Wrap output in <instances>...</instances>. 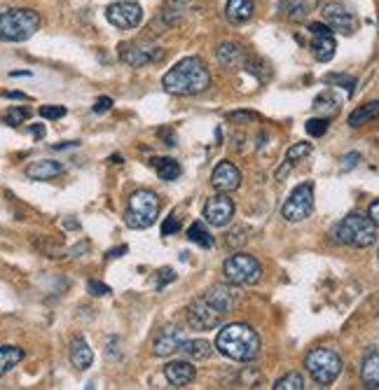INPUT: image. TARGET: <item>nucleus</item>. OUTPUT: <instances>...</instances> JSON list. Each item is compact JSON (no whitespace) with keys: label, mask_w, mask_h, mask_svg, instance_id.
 I'll list each match as a JSON object with an SVG mask.
<instances>
[{"label":"nucleus","mask_w":379,"mask_h":390,"mask_svg":"<svg viewBox=\"0 0 379 390\" xmlns=\"http://www.w3.org/2000/svg\"><path fill=\"white\" fill-rule=\"evenodd\" d=\"M162 87L176 96H197L211 87V73L199 56H185L162 78Z\"/></svg>","instance_id":"1"},{"label":"nucleus","mask_w":379,"mask_h":390,"mask_svg":"<svg viewBox=\"0 0 379 390\" xmlns=\"http://www.w3.org/2000/svg\"><path fill=\"white\" fill-rule=\"evenodd\" d=\"M216 348L218 353H222L229 360L251 362L260 353V337L246 322H232V325H225L218 332Z\"/></svg>","instance_id":"2"},{"label":"nucleus","mask_w":379,"mask_h":390,"mask_svg":"<svg viewBox=\"0 0 379 390\" xmlns=\"http://www.w3.org/2000/svg\"><path fill=\"white\" fill-rule=\"evenodd\" d=\"M40 28V14L31 7H3L0 10V40L24 43Z\"/></svg>","instance_id":"3"},{"label":"nucleus","mask_w":379,"mask_h":390,"mask_svg":"<svg viewBox=\"0 0 379 390\" xmlns=\"http://www.w3.org/2000/svg\"><path fill=\"white\" fill-rule=\"evenodd\" d=\"M160 215V199L152 189H136L129 196L125 222L129 229H147L155 225Z\"/></svg>","instance_id":"4"},{"label":"nucleus","mask_w":379,"mask_h":390,"mask_svg":"<svg viewBox=\"0 0 379 390\" xmlns=\"http://www.w3.org/2000/svg\"><path fill=\"white\" fill-rule=\"evenodd\" d=\"M335 238L351 248H370L377 238V227L368 215L349 213L340 225L335 227Z\"/></svg>","instance_id":"5"},{"label":"nucleus","mask_w":379,"mask_h":390,"mask_svg":"<svg viewBox=\"0 0 379 390\" xmlns=\"http://www.w3.org/2000/svg\"><path fill=\"white\" fill-rule=\"evenodd\" d=\"M304 367H307V371L316 384L331 386L333 381H337V376L342 374V358H340V353L333 351V348L318 346V348H311L307 353Z\"/></svg>","instance_id":"6"},{"label":"nucleus","mask_w":379,"mask_h":390,"mask_svg":"<svg viewBox=\"0 0 379 390\" xmlns=\"http://www.w3.org/2000/svg\"><path fill=\"white\" fill-rule=\"evenodd\" d=\"M222 273L232 285H255L262 278V264L253 255L237 253L225 260Z\"/></svg>","instance_id":"7"},{"label":"nucleus","mask_w":379,"mask_h":390,"mask_svg":"<svg viewBox=\"0 0 379 390\" xmlns=\"http://www.w3.org/2000/svg\"><path fill=\"white\" fill-rule=\"evenodd\" d=\"M311 211H314V185L311 182H302L291 192L281 206V215L288 222H302L307 220Z\"/></svg>","instance_id":"8"},{"label":"nucleus","mask_w":379,"mask_h":390,"mask_svg":"<svg viewBox=\"0 0 379 390\" xmlns=\"http://www.w3.org/2000/svg\"><path fill=\"white\" fill-rule=\"evenodd\" d=\"M105 19L120 31L138 28L143 23V7L134 0H118L105 7Z\"/></svg>","instance_id":"9"},{"label":"nucleus","mask_w":379,"mask_h":390,"mask_svg":"<svg viewBox=\"0 0 379 390\" xmlns=\"http://www.w3.org/2000/svg\"><path fill=\"white\" fill-rule=\"evenodd\" d=\"M321 14H323V21L328 23V26L337 33H342V36H351V33L358 28L356 12H353L347 3H340V0H331V3H326Z\"/></svg>","instance_id":"10"},{"label":"nucleus","mask_w":379,"mask_h":390,"mask_svg":"<svg viewBox=\"0 0 379 390\" xmlns=\"http://www.w3.org/2000/svg\"><path fill=\"white\" fill-rule=\"evenodd\" d=\"M222 318H225V313H220L204 295L197 297V300L187 306V322L190 327L194 330H216L222 322Z\"/></svg>","instance_id":"11"},{"label":"nucleus","mask_w":379,"mask_h":390,"mask_svg":"<svg viewBox=\"0 0 379 390\" xmlns=\"http://www.w3.org/2000/svg\"><path fill=\"white\" fill-rule=\"evenodd\" d=\"M234 218V201L227 196V192H220L216 196H211L204 206V220L211 227H227Z\"/></svg>","instance_id":"12"},{"label":"nucleus","mask_w":379,"mask_h":390,"mask_svg":"<svg viewBox=\"0 0 379 390\" xmlns=\"http://www.w3.org/2000/svg\"><path fill=\"white\" fill-rule=\"evenodd\" d=\"M120 59L131 68H143V65L164 59V52L160 47L145 45V43H127L120 45Z\"/></svg>","instance_id":"13"},{"label":"nucleus","mask_w":379,"mask_h":390,"mask_svg":"<svg viewBox=\"0 0 379 390\" xmlns=\"http://www.w3.org/2000/svg\"><path fill=\"white\" fill-rule=\"evenodd\" d=\"M185 342L183 337V330L178 325H167L160 330V334L155 337L152 342V353L157 355V358H169V355H174L178 351V346Z\"/></svg>","instance_id":"14"},{"label":"nucleus","mask_w":379,"mask_h":390,"mask_svg":"<svg viewBox=\"0 0 379 390\" xmlns=\"http://www.w3.org/2000/svg\"><path fill=\"white\" fill-rule=\"evenodd\" d=\"M211 185L218 192H234L242 185V171L232 162H220L211 173Z\"/></svg>","instance_id":"15"},{"label":"nucleus","mask_w":379,"mask_h":390,"mask_svg":"<svg viewBox=\"0 0 379 390\" xmlns=\"http://www.w3.org/2000/svg\"><path fill=\"white\" fill-rule=\"evenodd\" d=\"M164 376H167V381L174 388H185L197 379V369L190 362L176 360V362H169L167 367H164Z\"/></svg>","instance_id":"16"},{"label":"nucleus","mask_w":379,"mask_h":390,"mask_svg":"<svg viewBox=\"0 0 379 390\" xmlns=\"http://www.w3.org/2000/svg\"><path fill=\"white\" fill-rule=\"evenodd\" d=\"M204 297L209 300L220 313H229L234 309V304H237V290L234 288H229V285H213L209 288L204 292Z\"/></svg>","instance_id":"17"},{"label":"nucleus","mask_w":379,"mask_h":390,"mask_svg":"<svg viewBox=\"0 0 379 390\" xmlns=\"http://www.w3.org/2000/svg\"><path fill=\"white\" fill-rule=\"evenodd\" d=\"M216 56L220 65H225V68L234 70V68H242L244 61H246V52L242 45L237 43H222L218 49H216Z\"/></svg>","instance_id":"18"},{"label":"nucleus","mask_w":379,"mask_h":390,"mask_svg":"<svg viewBox=\"0 0 379 390\" xmlns=\"http://www.w3.org/2000/svg\"><path fill=\"white\" fill-rule=\"evenodd\" d=\"M63 173V164L54 162V159H40L26 166V178L31 180H52Z\"/></svg>","instance_id":"19"},{"label":"nucleus","mask_w":379,"mask_h":390,"mask_svg":"<svg viewBox=\"0 0 379 390\" xmlns=\"http://www.w3.org/2000/svg\"><path fill=\"white\" fill-rule=\"evenodd\" d=\"M71 362H73V367H78L80 371H85V369L92 367V362H94V351L89 348L87 339L76 337V339L71 342Z\"/></svg>","instance_id":"20"},{"label":"nucleus","mask_w":379,"mask_h":390,"mask_svg":"<svg viewBox=\"0 0 379 390\" xmlns=\"http://www.w3.org/2000/svg\"><path fill=\"white\" fill-rule=\"evenodd\" d=\"M255 12V3L253 0H227L225 5V16L229 23H234V26H239V23H246L253 16Z\"/></svg>","instance_id":"21"},{"label":"nucleus","mask_w":379,"mask_h":390,"mask_svg":"<svg viewBox=\"0 0 379 390\" xmlns=\"http://www.w3.org/2000/svg\"><path fill=\"white\" fill-rule=\"evenodd\" d=\"M335 36L333 33H318L311 40V54H314V59L321 61V63H328L335 56Z\"/></svg>","instance_id":"22"},{"label":"nucleus","mask_w":379,"mask_h":390,"mask_svg":"<svg viewBox=\"0 0 379 390\" xmlns=\"http://www.w3.org/2000/svg\"><path fill=\"white\" fill-rule=\"evenodd\" d=\"M178 351L185 355V358L199 362V360H209L213 348L209 342H204V339H185L183 344L178 346Z\"/></svg>","instance_id":"23"},{"label":"nucleus","mask_w":379,"mask_h":390,"mask_svg":"<svg viewBox=\"0 0 379 390\" xmlns=\"http://www.w3.org/2000/svg\"><path fill=\"white\" fill-rule=\"evenodd\" d=\"M316 5H318V0H284L281 3L286 16L293 21H302Z\"/></svg>","instance_id":"24"},{"label":"nucleus","mask_w":379,"mask_h":390,"mask_svg":"<svg viewBox=\"0 0 379 390\" xmlns=\"http://www.w3.org/2000/svg\"><path fill=\"white\" fill-rule=\"evenodd\" d=\"M377 117H379V101H370L365 105H358L356 110L349 115V127L358 129V127H363V124L373 122Z\"/></svg>","instance_id":"25"},{"label":"nucleus","mask_w":379,"mask_h":390,"mask_svg":"<svg viewBox=\"0 0 379 390\" xmlns=\"http://www.w3.org/2000/svg\"><path fill=\"white\" fill-rule=\"evenodd\" d=\"M360 379L368 388H379V351L365 355L363 367H360Z\"/></svg>","instance_id":"26"},{"label":"nucleus","mask_w":379,"mask_h":390,"mask_svg":"<svg viewBox=\"0 0 379 390\" xmlns=\"http://www.w3.org/2000/svg\"><path fill=\"white\" fill-rule=\"evenodd\" d=\"M24 360V351L19 346H0V376L12 371Z\"/></svg>","instance_id":"27"},{"label":"nucleus","mask_w":379,"mask_h":390,"mask_svg":"<svg viewBox=\"0 0 379 390\" xmlns=\"http://www.w3.org/2000/svg\"><path fill=\"white\" fill-rule=\"evenodd\" d=\"M183 10H185V0H167V5H164V10L160 14V21H164V26H174V23L180 21V16H183Z\"/></svg>","instance_id":"28"},{"label":"nucleus","mask_w":379,"mask_h":390,"mask_svg":"<svg viewBox=\"0 0 379 390\" xmlns=\"http://www.w3.org/2000/svg\"><path fill=\"white\" fill-rule=\"evenodd\" d=\"M152 164H155V169H157V176H160L162 180L171 182V180H176V178L180 176V164H178L176 159H171V157L152 159Z\"/></svg>","instance_id":"29"},{"label":"nucleus","mask_w":379,"mask_h":390,"mask_svg":"<svg viewBox=\"0 0 379 390\" xmlns=\"http://www.w3.org/2000/svg\"><path fill=\"white\" fill-rule=\"evenodd\" d=\"M187 238L192 241V243L202 246V248H211L213 246V236L209 234V229L204 227V222H192L187 229Z\"/></svg>","instance_id":"30"},{"label":"nucleus","mask_w":379,"mask_h":390,"mask_svg":"<svg viewBox=\"0 0 379 390\" xmlns=\"http://www.w3.org/2000/svg\"><path fill=\"white\" fill-rule=\"evenodd\" d=\"M314 110L321 112V115H335L337 110H340V101L335 98V94H331V91H326V94L316 96Z\"/></svg>","instance_id":"31"},{"label":"nucleus","mask_w":379,"mask_h":390,"mask_svg":"<svg viewBox=\"0 0 379 390\" xmlns=\"http://www.w3.org/2000/svg\"><path fill=\"white\" fill-rule=\"evenodd\" d=\"M304 388V379L300 371H291V374L281 376L274 384V390H302Z\"/></svg>","instance_id":"32"},{"label":"nucleus","mask_w":379,"mask_h":390,"mask_svg":"<svg viewBox=\"0 0 379 390\" xmlns=\"http://www.w3.org/2000/svg\"><path fill=\"white\" fill-rule=\"evenodd\" d=\"M244 68L253 73L255 78H258L260 82H267L271 78V70H269V65L265 61H260V59H246L244 61Z\"/></svg>","instance_id":"33"},{"label":"nucleus","mask_w":379,"mask_h":390,"mask_svg":"<svg viewBox=\"0 0 379 390\" xmlns=\"http://www.w3.org/2000/svg\"><path fill=\"white\" fill-rule=\"evenodd\" d=\"M31 117V110L24 105H12L10 110L5 112V124L7 127H19V124H24Z\"/></svg>","instance_id":"34"},{"label":"nucleus","mask_w":379,"mask_h":390,"mask_svg":"<svg viewBox=\"0 0 379 390\" xmlns=\"http://www.w3.org/2000/svg\"><path fill=\"white\" fill-rule=\"evenodd\" d=\"M311 143H295L293 147H288V152H286V159H288V164H298V162H302L304 157H309L311 154Z\"/></svg>","instance_id":"35"},{"label":"nucleus","mask_w":379,"mask_h":390,"mask_svg":"<svg viewBox=\"0 0 379 390\" xmlns=\"http://www.w3.org/2000/svg\"><path fill=\"white\" fill-rule=\"evenodd\" d=\"M328 85H337V87H344L349 91V96L356 91V78L351 75H344V73H333V75H326Z\"/></svg>","instance_id":"36"},{"label":"nucleus","mask_w":379,"mask_h":390,"mask_svg":"<svg viewBox=\"0 0 379 390\" xmlns=\"http://www.w3.org/2000/svg\"><path fill=\"white\" fill-rule=\"evenodd\" d=\"M249 234H251V229L249 227H244V225H239L234 229H229V234H227V246L229 248H242L246 241H249Z\"/></svg>","instance_id":"37"},{"label":"nucleus","mask_w":379,"mask_h":390,"mask_svg":"<svg viewBox=\"0 0 379 390\" xmlns=\"http://www.w3.org/2000/svg\"><path fill=\"white\" fill-rule=\"evenodd\" d=\"M328 124H331V122H328V117H314V120L307 122V127H304V129H307V134L311 138H321L328 131Z\"/></svg>","instance_id":"38"},{"label":"nucleus","mask_w":379,"mask_h":390,"mask_svg":"<svg viewBox=\"0 0 379 390\" xmlns=\"http://www.w3.org/2000/svg\"><path fill=\"white\" fill-rule=\"evenodd\" d=\"M227 120L229 122H237V124H249V122H258L260 115L258 112H251V110H237V112H229Z\"/></svg>","instance_id":"39"},{"label":"nucleus","mask_w":379,"mask_h":390,"mask_svg":"<svg viewBox=\"0 0 379 390\" xmlns=\"http://www.w3.org/2000/svg\"><path fill=\"white\" fill-rule=\"evenodd\" d=\"M66 107L63 105H43L40 107V117H45V120H61L66 117Z\"/></svg>","instance_id":"40"},{"label":"nucleus","mask_w":379,"mask_h":390,"mask_svg":"<svg viewBox=\"0 0 379 390\" xmlns=\"http://www.w3.org/2000/svg\"><path fill=\"white\" fill-rule=\"evenodd\" d=\"M178 229H180V220L176 218V215H169V218L164 220V225H162V236H171V234H176Z\"/></svg>","instance_id":"41"},{"label":"nucleus","mask_w":379,"mask_h":390,"mask_svg":"<svg viewBox=\"0 0 379 390\" xmlns=\"http://www.w3.org/2000/svg\"><path fill=\"white\" fill-rule=\"evenodd\" d=\"M87 290L92 292L94 297H105V295H110V288L101 283V280H89L87 283Z\"/></svg>","instance_id":"42"},{"label":"nucleus","mask_w":379,"mask_h":390,"mask_svg":"<svg viewBox=\"0 0 379 390\" xmlns=\"http://www.w3.org/2000/svg\"><path fill=\"white\" fill-rule=\"evenodd\" d=\"M171 280H176V273H174V269L171 267H164L162 271H160V278H157V288L162 290L167 283H171Z\"/></svg>","instance_id":"43"},{"label":"nucleus","mask_w":379,"mask_h":390,"mask_svg":"<svg viewBox=\"0 0 379 390\" xmlns=\"http://www.w3.org/2000/svg\"><path fill=\"white\" fill-rule=\"evenodd\" d=\"M110 107H113V98L101 96V98H96V103H94V112H96V115H103V112H108Z\"/></svg>","instance_id":"44"},{"label":"nucleus","mask_w":379,"mask_h":390,"mask_svg":"<svg viewBox=\"0 0 379 390\" xmlns=\"http://www.w3.org/2000/svg\"><path fill=\"white\" fill-rule=\"evenodd\" d=\"M360 162V154L358 152H349V154H344V159H342V171H351L353 166H356Z\"/></svg>","instance_id":"45"},{"label":"nucleus","mask_w":379,"mask_h":390,"mask_svg":"<svg viewBox=\"0 0 379 390\" xmlns=\"http://www.w3.org/2000/svg\"><path fill=\"white\" fill-rule=\"evenodd\" d=\"M307 31L311 33V36H318V33H335L328 23H321V21H311L309 26H307Z\"/></svg>","instance_id":"46"},{"label":"nucleus","mask_w":379,"mask_h":390,"mask_svg":"<svg viewBox=\"0 0 379 390\" xmlns=\"http://www.w3.org/2000/svg\"><path fill=\"white\" fill-rule=\"evenodd\" d=\"M368 218L373 220V225H375V227H379V199H377V201L370 204V209H368Z\"/></svg>","instance_id":"47"},{"label":"nucleus","mask_w":379,"mask_h":390,"mask_svg":"<svg viewBox=\"0 0 379 390\" xmlns=\"http://www.w3.org/2000/svg\"><path fill=\"white\" fill-rule=\"evenodd\" d=\"M160 138H167V145H176V136H174V131H169V129H160Z\"/></svg>","instance_id":"48"},{"label":"nucleus","mask_w":379,"mask_h":390,"mask_svg":"<svg viewBox=\"0 0 379 390\" xmlns=\"http://www.w3.org/2000/svg\"><path fill=\"white\" fill-rule=\"evenodd\" d=\"M5 98H14V101H26V94H21V91H5V94H3Z\"/></svg>","instance_id":"49"},{"label":"nucleus","mask_w":379,"mask_h":390,"mask_svg":"<svg viewBox=\"0 0 379 390\" xmlns=\"http://www.w3.org/2000/svg\"><path fill=\"white\" fill-rule=\"evenodd\" d=\"M127 253V246H120V248H113V251L108 253V260H115V257L125 255Z\"/></svg>","instance_id":"50"},{"label":"nucleus","mask_w":379,"mask_h":390,"mask_svg":"<svg viewBox=\"0 0 379 390\" xmlns=\"http://www.w3.org/2000/svg\"><path fill=\"white\" fill-rule=\"evenodd\" d=\"M31 134L36 136V138H43L45 136V127H43V124H36V127H31Z\"/></svg>","instance_id":"51"},{"label":"nucleus","mask_w":379,"mask_h":390,"mask_svg":"<svg viewBox=\"0 0 379 390\" xmlns=\"http://www.w3.org/2000/svg\"><path fill=\"white\" fill-rule=\"evenodd\" d=\"M78 145H80L78 140H71V143H56L54 150H66V147H78Z\"/></svg>","instance_id":"52"},{"label":"nucleus","mask_w":379,"mask_h":390,"mask_svg":"<svg viewBox=\"0 0 379 390\" xmlns=\"http://www.w3.org/2000/svg\"><path fill=\"white\" fill-rule=\"evenodd\" d=\"M31 75V70H14L10 73V78H28Z\"/></svg>","instance_id":"53"},{"label":"nucleus","mask_w":379,"mask_h":390,"mask_svg":"<svg viewBox=\"0 0 379 390\" xmlns=\"http://www.w3.org/2000/svg\"><path fill=\"white\" fill-rule=\"evenodd\" d=\"M113 164H122V157L120 154H113Z\"/></svg>","instance_id":"54"},{"label":"nucleus","mask_w":379,"mask_h":390,"mask_svg":"<svg viewBox=\"0 0 379 390\" xmlns=\"http://www.w3.org/2000/svg\"><path fill=\"white\" fill-rule=\"evenodd\" d=\"M377 255H379V253H377Z\"/></svg>","instance_id":"55"}]
</instances>
